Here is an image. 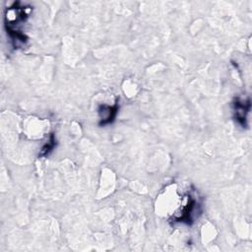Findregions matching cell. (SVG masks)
Returning a JSON list of instances; mask_svg holds the SVG:
<instances>
[{"label":"cell","mask_w":252,"mask_h":252,"mask_svg":"<svg viewBox=\"0 0 252 252\" xmlns=\"http://www.w3.org/2000/svg\"><path fill=\"white\" fill-rule=\"evenodd\" d=\"M199 212V203L192 195H187L184 204L174 216L175 221H183L190 224Z\"/></svg>","instance_id":"obj_1"},{"label":"cell","mask_w":252,"mask_h":252,"mask_svg":"<svg viewBox=\"0 0 252 252\" xmlns=\"http://www.w3.org/2000/svg\"><path fill=\"white\" fill-rule=\"evenodd\" d=\"M249 109H250L249 99L245 100V99L237 98L233 103V111H234L235 119L243 127L246 125V118H247V113L249 112Z\"/></svg>","instance_id":"obj_2"},{"label":"cell","mask_w":252,"mask_h":252,"mask_svg":"<svg viewBox=\"0 0 252 252\" xmlns=\"http://www.w3.org/2000/svg\"><path fill=\"white\" fill-rule=\"evenodd\" d=\"M98 111H99V116H100V119H101L100 124L101 125L108 124L115 117V114H116V111H117V105L115 104L113 106H110V105L103 104L99 107Z\"/></svg>","instance_id":"obj_3"},{"label":"cell","mask_w":252,"mask_h":252,"mask_svg":"<svg viewBox=\"0 0 252 252\" xmlns=\"http://www.w3.org/2000/svg\"><path fill=\"white\" fill-rule=\"evenodd\" d=\"M54 142H55V141H54V137H53V135H52L50 142H47V144L41 149V154H40V156H46V155H48L49 152H51L52 149H53V147H54Z\"/></svg>","instance_id":"obj_4"}]
</instances>
